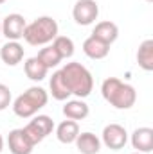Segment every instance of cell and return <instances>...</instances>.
I'll return each instance as SVG.
<instances>
[{
    "label": "cell",
    "mask_w": 153,
    "mask_h": 154,
    "mask_svg": "<svg viewBox=\"0 0 153 154\" xmlns=\"http://www.w3.org/2000/svg\"><path fill=\"white\" fill-rule=\"evenodd\" d=\"M49 102V91L41 86H31L13 102V113L20 118H33Z\"/></svg>",
    "instance_id": "obj_3"
},
{
    "label": "cell",
    "mask_w": 153,
    "mask_h": 154,
    "mask_svg": "<svg viewBox=\"0 0 153 154\" xmlns=\"http://www.w3.org/2000/svg\"><path fill=\"white\" fill-rule=\"evenodd\" d=\"M24 131L33 140V143L38 145L40 142H43L49 134H52V131H54V120L47 115H34L33 120H29L24 125Z\"/></svg>",
    "instance_id": "obj_5"
},
{
    "label": "cell",
    "mask_w": 153,
    "mask_h": 154,
    "mask_svg": "<svg viewBox=\"0 0 153 154\" xmlns=\"http://www.w3.org/2000/svg\"><path fill=\"white\" fill-rule=\"evenodd\" d=\"M144 2H148V4H151V2H153V0H144Z\"/></svg>",
    "instance_id": "obj_25"
},
{
    "label": "cell",
    "mask_w": 153,
    "mask_h": 154,
    "mask_svg": "<svg viewBox=\"0 0 153 154\" xmlns=\"http://www.w3.org/2000/svg\"><path fill=\"white\" fill-rule=\"evenodd\" d=\"M49 93L52 95V99H56V100H69V97H70V91H69V88L65 86V81H63V77H61V72L60 70H56L52 77L49 79Z\"/></svg>",
    "instance_id": "obj_17"
},
{
    "label": "cell",
    "mask_w": 153,
    "mask_h": 154,
    "mask_svg": "<svg viewBox=\"0 0 153 154\" xmlns=\"http://www.w3.org/2000/svg\"><path fill=\"white\" fill-rule=\"evenodd\" d=\"M132 147L137 152L148 154L153 151V129L151 127H137L130 136Z\"/></svg>",
    "instance_id": "obj_10"
},
{
    "label": "cell",
    "mask_w": 153,
    "mask_h": 154,
    "mask_svg": "<svg viewBox=\"0 0 153 154\" xmlns=\"http://www.w3.org/2000/svg\"><path fill=\"white\" fill-rule=\"evenodd\" d=\"M24 72H25V75L29 77L31 81L40 82V81H43V79L47 77L49 68H47V66L40 61L38 57L34 56V57H29V59L24 63Z\"/></svg>",
    "instance_id": "obj_18"
},
{
    "label": "cell",
    "mask_w": 153,
    "mask_h": 154,
    "mask_svg": "<svg viewBox=\"0 0 153 154\" xmlns=\"http://www.w3.org/2000/svg\"><path fill=\"white\" fill-rule=\"evenodd\" d=\"M90 113V108L88 104L83 100V99H72V100H67L65 106H63V115L69 120H85Z\"/></svg>",
    "instance_id": "obj_16"
},
{
    "label": "cell",
    "mask_w": 153,
    "mask_h": 154,
    "mask_svg": "<svg viewBox=\"0 0 153 154\" xmlns=\"http://www.w3.org/2000/svg\"><path fill=\"white\" fill-rule=\"evenodd\" d=\"M92 36L101 39V41H105L106 45H112L119 38V27L115 25L114 22H110V20L97 22L96 27H94V31H92Z\"/></svg>",
    "instance_id": "obj_13"
},
{
    "label": "cell",
    "mask_w": 153,
    "mask_h": 154,
    "mask_svg": "<svg viewBox=\"0 0 153 154\" xmlns=\"http://www.w3.org/2000/svg\"><path fill=\"white\" fill-rule=\"evenodd\" d=\"M103 99L115 109H130L137 102V91L130 82L121 81L119 77H106L101 84Z\"/></svg>",
    "instance_id": "obj_1"
},
{
    "label": "cell",
    "mask_w": 153,
    "mask_h": 154,
    "mask_svg": "<svg viewBox=\"0 0 153 154\" xmlns=\"http://www.w3.org/2000/svg\"><path fill=\"white\" fill-rule=\"evenodd\" d=\"M4 2H5V0H0V5H2V4H4Z\"/></svg>",
    "instance_id": "obj_26"
},
{
    "label": "cell",
    "mask_w": 153,
    "mask_h": 154,
    "mask_svg": "<svg viewBox=\"0 0 153 154\" xmlns=\"http://www.w3.org/2000/svg\"><path fill=\"white\" fill-rule=\"evenodd\" d=\"M101 143H105L110 151H121L128 143V131L121 124H108L101 133Z\"/></svg>",
    "instance_id": "obj_7"
},
{
    "label": "cell",
    "mask_w": 153,
    "mask_h": 154,
    "mask_svg": "<svg viewBox=\"0 0 153 154\" xmlns=\"http://www.w3.org/2000/svg\"><path fill=\"white\" fill-rule=\"evenodd\" d=\"M7 145L11 154H31L34 149L33 140L27 136V133L24 131V127L13 129L7 136Z\"/></svg>",
    "instance_id": "obj_9"
},
{
    "label": "cell",
    "mask_w": 153,
    "mask_h": 154,
    "mask_svg": "<svg viewBox=\"0 0 153 154\" xmlns=\"http://www.w3.org/2000/svg\"><path fill=\"white\" fill-rule=\"evenodd\" d=\"M0 59L7 66H16L24 59V47L18 41H5L0 47Z\"/></svg>",
    "instance_id": "obj_11"
},
{
    "label": "cell",
    "mask_w": 153,
    "mask_h": 154,
    "mask_svg": "<svg viewBox=\"0 0 153 154\" xmlns=\"http://www.w3.org/2000/svg\"><path fill=\"white\" fill-rule=\"evenodd\" d=\"M60 72H61V77H63L65 86L69 88L70 95H74L76 99H86L92 93L94 77L85 65L72 61V63H67Z\"/></svg>",
    "instance_id": "obj_2"
},
{
    "label": "cell",
    "mask_w": 153,
    "mask_h": 154,
    "mask_svg": "<svg viewBox=\"0 0 153 154\" xmlns=\"http://www.w3.org/2000/svg\"><path fill=\"white\" fill-rule=\"evenodd\" d=\"M13 102V95H11V90L9 86H5L4 82H0V111L7 109Z\"/></svg>",
    "instance_id": "obj_22"
},
{
    "label": "cell",
    "mask_w": 153,
    "mask_h": 154,
    "mask_svg": "<svg viewBox=\"0 0 153 154\" xmlns=\"http://www.w3.org/2000/svg\"><path fill=\"white\" fill-rule=\"evenodd\" d=\"M27 22L22 14L18 13H11L2 20V36H5L7 41H18L24 38Z\"/></svg>",
    "instance_id": "obj_8"
},
{
    "label": "cell",
    "mask_w": 153,
    "mask_h": 154,
    "mask_svg": "<svg viewBox=\"0 0 153 154\" xmlns=\"http://www.w3.org/2000/svg\"><path fill=\"white\" fill-rule=\"evenodd\" d=\"M38 57L40 61L50 70V68H54V66H58L60 63H61V56L58 54V50L52 47V45H45L43 48H40V52H38Z\"/></svg>",
    "instance_id": "obj_20"
},
{
    "label": "cell",
    "mask_w": 153,
    "mask_h": 154,
    "mask_svg": "<svg viewBox=\"0 0 153 154\" xmlns=\"http://www.w3.org/2000/svg\"><path fill=\"white\" fill-rule=\"evenodd\" d=\"M52 47L58 50V54L61 56V59L72 57V56H74V48H76L72 38H69V36H60V34L52 39Z\"/></svg>",
    "instance_id": "obj_21"
},
{
    "label": "cell",
    "mask_w": 153,
    "mask_h": 154,
    "mask_svg": "<svg viewBox=\"0 0 153 154\" xmlns=\"http://www.w3.org/2000/svg\"><path fill=\"white\" fill-rule=\"evenodd\" d=\"M4 151V138H2V134H0V152Z\"/></svg>",
    "instance_id": "obj_23"
},
{
    "label": "cell",
    "mask_w": 153,
    "mask_h": 154,
    "mask_svg": "<svg viewBox=\"0 0 153 154\" xmlns=\"http://www.w3.org/2000/svg\"><path fill=\"white\" fill-rule=\"evenodd\" d=\"M83 52H85L86 57L99 61V59H105V57L110 54V45H106L105 41L94 38V36L90 34L88 38L83 41Z\"/></svg>",
    "instance_id": "obj_12"
},
{
    "label": "cell",
    "mask_w": 153,
    "mask_h": 154,
    "mask_svg": "<svg viewBox=\"0 0 153 154\" xmlns=\"http://www.w3.org/2000/svg\"><path fill=\"white\" fill-rule=\"evenodd\" d=\"M77 134H79V124H77L76 120H69V118H65L61 124H58V127H56V138H58V142H61V143H65V145H69V143H74L77 138Z\"/></svg>",
    "instance_id": "obj_15"
},
{
    "label": "cell",
    "mask_w": 153,
    "mask_h": 154,
    "mask_svg": "<svg viewBox=\"0 0 153 154\" xmlns=\"http://www.w3.org/2000/svg\"><path fill=\"white\" fill-rule=\"evenodd\" d=\"M99 16V5L96 0H77L72 7V18L77 25H92Z\"/></svg>",
    "instance_id": "obj_6"
},
{
    "label": "cell",
    "mask_w": 153,
    "mask_h": 154,
    "mask_svg": "<svg viewBox=\"0 0 153 154\" xmlns=\"http://www.w3.org/2000/svg\"><path fill=\"white\" fill-rule=\"evenodd\" d=\"M74 143H76V149L81 154H97L101 151V140L90 131L79 133Z\"/></svg>",
    "instance_id": "obj_14"
},
{
    "label": "cell",
    "mask_w": 153,
    "mask_h": 154,
    "mask_svg": "<svg viewBox=\"0 0 153 154\" xmlns=\"http://www.w3.org/2000/svg\"><path fill=\"white\" fill-rule=\"evenodd\" d=\"M137 63L144 72L153 70V39H144L137 50Z\"/></svg>",
    "instance_id": "obj_19"
},
{
    "label": "cell",
    "mask_w": 153,
    "mask_h": 154,
    "mask_svg": "<svg viewBox=\"0 0 153 154\" xmlns=\"http://www.w3.org/2000/svg\"><path fill=\"white\" fill-rule=\"evenodd\" d=\"M133 154H142V152H133Z\"/></svg>",
    "instance_id": "obj_27"
},
{
    "label": "cell",
    "mask_w": 153,
    "mask_h": 154,
    "mask_svg": "<svg viewBox=\"0 0 153 154\" xmlns=\"http://www.w3.org/2000/svg\"><path fill=\"white\" fill-rule=\"evenodd\" d=\"M0 36H2V20H0Z\"/></svg>",
    "instance_id": "obj_24"
},
{
    "label": "cell",
    "mask_w": 153,
    "mask_h": 154,
    "mask_svg": "<svg viewBox=\"0 0 153 154\" xmlns=\"http://www.w3.org/2000/svg\"><path fill=\"white\" fill-rule=\"evenodd\" d=\"M58 22L52 16H38L36 20L27 23L24 39L33 47H45L52 43V39L58 36Z\"/></svg>",
    "instance_id": "obj_4"
}]
</instances>
